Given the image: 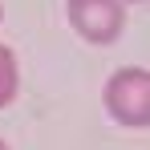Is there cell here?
Instances as JSON below:
<instances>
[{
	"label": "cell",
	"instance_id": "6da1fadb",
	"mask_svg": "<svg viewBox=\"0 0 150 150\" xmlns=\"http://www.w3.org/2000/svg\"><path fill=\"white\" fill-rule=\"evenodd\" d=\"M105 105H110V114L122 126L142 130L146 118H150V77H146V69H122V73H114L110 85H105Z\"/></svg>",
	"mask_w": 150,
	"mask_h": 150
},
{
	"label": "cell",
	"instance_id": "7a4b0ae2",
	"mask_svg": "<svg viewBox=\"0 0 150 150\" xmlns=\"http://www.w3.org/2000/svg\"><path fill=\"white\" fill-rule=\"evenodd\" d=\"M122 0H69V25L93 45H110L122 33Z\"/></svg>",
	"mask_w": 150,
	"mask_h": 150
},
{
	"label": "cell",
	"instance_id": "3957f363",
	"mask_svg": "<svg viewBox=\"0 0 150 150\" xmlns=\"http://www.w3.org/2000/svg\"><path fill=\"white\" fill-rule=\"evenodd\" d=\"M16 98V57L0 45V105Z\"/></svg>",
	"mask_w": 150,
	"mask_h": 150
},
{
	"label": "cell",
	"instance_id": "277c9868",
	"mask_svg": "<svg viewBox=\"0 0 150 150\" xmlns=\"http://www.w3.org/2000/svg\"><path fill=\"white\" fill-rule=\"evenodd\" d=\"M0 150H8V146H4V142H0Z\"/></svg>",
	"mask_w": 150,
	"mask_h": 150
},
{
	"label": "cell",
	"instance_id": "5b68a950",
	"mask_svg": "<svg viewBox=\"0 0 150 150\" xmlns=\"http://www.w3.org/2000/svg\"><path fill=\"white\" fill-rule=\"evenodd\" d=\"M0 16H4V8H0Z\"/></svg>",
	"mask_w": 150,
	"mask_h": 150
}]
</instances>
